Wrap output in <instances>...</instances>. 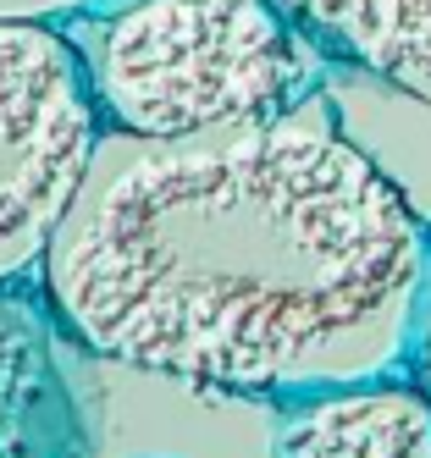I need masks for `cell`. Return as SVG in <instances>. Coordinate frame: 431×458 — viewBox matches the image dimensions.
<instances>
[{"label":"cell","instance_id":"cell-1","mask_svg":"<svg viewBox=\"0 0 431 458\" xmlns=\"http://www.w3.org/2000/svg\"><path fill=\"white\" fill-rule=\"evenodd\" d=\"M39 282L94 353L293 403L415 370L431 233L310 94L238 133L106 127Z\"/></svg>","mask_w":431,"mask_h":458},{"label":"cell","instance_id":"cell-2","mask_svg":"<svg viewBox=\"0 0 431 458\" xmlns=\"http://www.w3.org/2000/svg\"><path fill=\"white\" fill-rule=\"evenodd\" d=\"M106 127L205 139L277 122L321 83V50L277 0H111L73 17Z\"/></svg>","mask_w":431,"mask_h":458},{"label":"cell","instance_id":"cell-3","mask_svg":"<svg viewBox=\"0 0 431 458\" xmlns=\"http://www.w3.org/2000/svg\"><path fill=\"white\" fill-rule=\"evenodd\" d=\"M106 116L61 22H0V282L39 276Z\"/></svg>","mask_w":431,"mask_h":458},{"label":"cell","instance_id":"cell-4","mask_svg":"<svg viewBox=\"0 0 431 458\" xmlns=\"http://www.w3.org/2000/svg\"><path fill=\"white\" fill-rule=\"evenodd\" d=\"M272 458H431V392L382 376L293 398Z\"/></svg>","mask_w":431,"mask_h":458},{"label":"cell","instance_id":"cell-5","mask_svg":"<svg viewBox=\"0 0 431 458\" xmlns=\"http://www.w3.org/2000/svg\"><path fill=\"white\" fill-rule=\"evenodd\" d=\"M50 326V304L0 282V458H78L83 431Z\"/></svg>","mask_w":431,"mask_h":458},{"label":"cell","instance_id":"cell-6","mask_svg":"<svg viewBox=\"0 0 431 458\" xmlns=\"http://www.w3.org/2000/svg\"><path fill=\"white\" fill-rule=\"evenodd\" d=\"M321 55L431 106V0H277Z\"/></svg>","mask_w":431,"mask_h":458},{"label":"cell","instance_id":"cell-7","mask_svg":"<svg viewBox=\"0 0 431 458\" xmlns=\"http://www.w3.org/2000/svg\"><path fill=\"white\" fill-rule=\"evenodd\" d=\"M111 0H0V22H73V17H89Z\"/></svg>","mask_w":431,"mask_h":458},{"label":"cell","instance_id":"cell-8","mask_svg":"<svg viewBox=\"0 0 431 458\" xmlns=\"http://www.w3.org/2000/svg\"><path fill=\"white\" fill-rule=\"evenodd\" d=\"M409 376L431 392V299H426V320H420V343H415V370Z\"/></svg>","mask_w":431,"mask_h":458}]
</instances>
